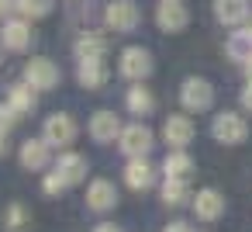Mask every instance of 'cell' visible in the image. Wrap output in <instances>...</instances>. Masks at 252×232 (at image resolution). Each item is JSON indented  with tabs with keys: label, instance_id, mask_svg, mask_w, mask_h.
<instances>
[{
	"label": "cell",
	"instance_id": "3957f363",
	"mask_svg": "<svg viewBox=\"0 0 252 232\" xmlns=\"http://www.w3.org/2000/svg\"><path fill=\"white\" fill-rule=\"evenodd\" d=\"M211 132H214V139H218V142H224V146H238V142H245V135H249V125H245V118H242V115L221 111V115L214 118Z\"/></svg>",
	"mask_w": 252,
	"mask_h": 232
},
{
	"label": "cell",
	"instance_id": "6da1fadb",
	"mask_svg": "<svg viewBox=\"0 0 252 232\" xmlns=\"http://www.w3.org/2000/svg\"><path fill=\"white\" fill-rule=\"evenodd\" d=\"M42 139H45L49 146H56V149H66V146H73V139H76V121H73L66 111H56V115L45 118Z\"/></svg>",
	"mask_w": 252,
	"mask_h": 232
},
{
	"label": "cell",
	"instance_id": "603a6c76",
	"mask_svg": "<svg viewBox=\"0 0 252 232\" xmlns=\"http://www.w3.org/2000/svg\"><path fill=\"white\" fill-rule=\"evenodd\" d=\"M104 52H107V42L100 35H83L76 42V59H104Z\"/></svg>",
	"mask_w": 252,
	"mask_h": 232
},
{
	"label": "cell",
	"instance_id": "8992f818",
	"mask_svg": "<svg viewBox=\"0 0 252 232\" xmlns=\"http://www.w3.org/2000/svg\"><path fill=\"white\" fill-rule=\"evenodd\" d=\"M104 21H107V28L128 35V32H135V25H138V7L131 4V0H118V4H107Z\"/></svg>",
	"mask_w": 252,
	"mask_h": 232
},
{
	"label": "cell",
	"instance_id": "836d02e7",
	"mask_svg": "<svg viewBox=\"0 0 252 232\" xmlns=\"http://www.w3.org/2000/svg\"><path fill=\"white\" fill-rule=\"evenodd\" d=\"M4 135H7V132H0V153H4V146H7V142H4Z\"/></svg>",
	"mask_w": 252,
	"mask_h": 232
},
{
	"label": "cell",
	"instance_id": "e0dca14e",
	"mask_svg": "<svg viewBox=\"0 0 252 232\" xmlns=\"http://www.w3.org/2000/svg\"><path fill=\"white\" fill-rule=\"evenodd\" d=\"M56 173H59L69 187L80 184V180L87 177V156H80V153H63L59 163H56Z\"/></svg>",
	"mask_w": 252,
	"mask_h": 232
},
{
	"label": "cell",
	"instance_id": "4316f807",
	"mask_svg": "<svg viewBox=\"0 0 252 232\" xmlns=\"http://www.w3.org/2000/svg\"><path fill=\"white\" fill-rule=\"evenodd\" d=\"M42 187H45V194H52V197H56V194H63V191H66L69 184H66V180H63V177H59L56 170H52V173L45 177V184H42Z\"/></svg>",
	"mask_w": 252,
	"mask_h": 232
},
{
	"label": "cell",
	"instance_id": "8fae6325",
	"mask_svg": "<svg viewBox=\"0 0 252 232\" xmlns=\"http://www.w3.org/2000/svg\"><path fill=\"white\" fill-rule=\"evenodd\" d=\"M187 21H190V14H187V7L180 4V0H162L159 11H156V25L162 32H183Z\"/></svg>",
	"mask_w": 252,
	"mask_h": 232
},
{
	"label": "cell",
	"instance_id": "ac0fdd59",
	"mask_svg": "<svg viewBox=\"0 0 252 232\" xmlns=\"http://www.w3.org/2000/svg\"><path fill=\"white\" fill-rule=\"evenodd\" d=\"M214 14L221 25H242L249 18V0H214Z\"/></svg>",
	"mask_w": 252,
	"mask_h": 232
},
{
	"label": "cell",
	"instance_id": "4dcf8cb0",
	"mask_svg": "<svg viewBox=\"0 0 252 232\" xmlns=\"http://www.w3.org/2000/svg\"><path fill=\"white\" fill-rule=\"evenodd\" d=\"M18 7V0H0V14H11Z\"/></svg>",
	"mask_w": 252,
	"mask_h": 232
},
{
	"label": "cell",
	"instance_id": "83f0119b",
	"mask_svg": "<svg viewBox=\"0 0 252 232\" xmlns=\"http://www.w3.org/2000/svg\"><path fill=\"white\" fill-rule=\"evenodd\" d=\"M14 121H18V111L11 104H0V132H11Z\"/></svg>",
	"mask_w": 252,
	"mask_h": 232
},
{
	"label": "cell",
	"instance_id": "f546056e",
	"mask_svg": "<svg viewBox=\"0 0 252 232\" xmlns=\"http://www.w3.org/2000/svg\"><path fill=\"white\" fill-rule=\"evenodd\" d=\"M162 232H193V229H190L187 222H169V225H166Z\"/></svg>",
	"mask_w": 252,
	"mask_h": 232
},
{
	"label": "cell",
	"instance_id": "d4e9b609",
	"mask_svg": "<svg viewBox=\"0 0 252 232\" xmlns=\"http://www.w3.org/2000/svg\"><path fill=\"white\" fill-rule=\"evenodd\" d=\"M4 225H7V232H25V225H28V211H25L21 204H11V208L4 211Z\"/></svg>",
	"mask_w": 252,
	"mask_h": 232
},
{
	"label": "cell",
	"instance_id": "4fadbf2b",
	"mask_svg": "<svg viewBox=\"0 0 252 232\" xmlns=\"http://www.w3.org/2000/svg\"><path fill=\"white\" fill-rule=\"evenodd\" d=\"M118 135H121V121L114 111H97L90 118V139L94 142H114Z\"/></svg>",
	"mask_w": 252,
	"mask_h": 232
},
{
	"label": "cell",
	"instance_id": "d6986e66",
	"mask_svg": "<svg viewBox=\"0 0 252 232\" xmlns=\"http://www.w3.org/2000/svg\"><path fill=\"white\" fill-rule=\"evenodd\" d=\"M7 104H11L18 115H32V111H35V104H38L35 87H32V83H14V87H11V94H7Z\"/></svg>",
	"mask_w": 252,
	"mask_h": 232
},
{
	"label": "cell",
	"instance_id": "52a82bcc",
	"mask_svg": "<svg viewBox=\"0 0 252 232\" xmlns=\"http://www.w3.org/2000/svg\"><path fill=\"white\" fill-rule=\"evenodd\" d=\"M162 139L169 149H187L193 142V121L187 115H169L166 125H162Z\"/></svg>",
	"mask_w": 252,
	"mask_h": 232
},
{
	"label": "cell",
	"instance_id": "d6a6232c",
	"mask_svg": "<svg viewBox=\"0 0 252 232\" xmlns=\"http://www.w3.org/2000/svg\"><path fill=\"white\" fill-rule=\"evenodd\" d=\"M245 73H249V80H252V56L245 59Z\"/></svg>",
	"mask_w": 252,
	"mask_h": 232
},
{
	"label": "cell",
	"instance_id": "1f68e13d",
	"mask_svg": "<svg viewBox=\"0 0 252 232\" xmlns=\"http://www.w3.org/2000/svg\"><path fill=\"white\" fill-rule=\"evenodd\" d=\"M94 232H121V229H118V225H111V222H100Z\"/></svg>",
	"mask_w": 252,
	"mask_h": 232
},
{
	"label": "cell",
	"instance_id": "9a60e30c",
	"mask_svg": "<svg viewBox=\"0 0 252 232\" xmlns=\"http://www.w3.org/2000/svg\"><path fill=\"white\" fill-rule=\"evenodd\" d=\"M21 166L25 170H45L49 166V142L45 139H28L21 142Z\"/></svg>",
	"mask_w": 252,
	"mask_h": 232
},
{
	"label": "cell",
	"instance_id": "7402d4cb",
	"mask_svg": "<svg viewBox=\"0 0 252 232\" xmlns=\"http://www.w3.org/2000/svg\"><path fill=\"white\" fill-rule=\"evenodd\" d=\"M187 197H190L187 180H173V177H166V184H162V204L180 208V204H187Z\"/></svg>",
	"mask_w": 252,
	"mask_h": 232
},
{
	"label": "cell",
	"instance_id": "cb8c5ba5",
	"mask_svg": "<svg viewBox=\"0 0 252 232\" xmlns=\"http://www.w3.org/2000/svg\"><path fill=\"white\" fill-rule=\"evenodd\" d=\"M228 56L245 63V59L252 56V35H249V32H235V35H231V42H228Z\"/></svg>",
	"mask_w": 252,
	"mask_h": 232
},
{
	"label": "cell",
	"instance_id": "2e32d148",
	"mask_svg": "<svg viewBox=\"0 0 252 232\" xmlns=\"http://www.w3.org/2000/svg\"><path fill=\"white\" fill-rule=\"evenodd\" d=\"M0 42H4V49H11V52H25V49L32 45V28H28V21H7L4 32H0Z\"/></svg>",
	"mask_w": 252,
	"mask_h": 232
},
{
	"label": "cell",
	"instance_id": "277c9868",
	"mask_svg": "<svg viewBox=\"0 0 252 232\" xmlns=\"http://www.w3.org/2000/svg\"><path fill=\"white\" fill-rule=\"evenodd\" d=\"M118 146H121V153H125V156L138 159V156H145L156 142H152V132H149L145 125H128V128H121Z\"/></svg>",
	"mask_w": 252,
	"mask_h": 232
},
{
	"label": "cell",
	"instance_id": "44dd1931",
	"mask_svg": "<svg viewBox=\"0 0 252 232\" xmlns=\"http://www.w3.org/2000/svg\"><path fill=\"white\" fill-rule=\"evenodd\" d=\"M125 104H128V111H131V115H152L156 97H152L145 87H131V90H128V97H125Z\"/></svg>",
	"mask_w": 252,
	"mask_h": 232
},
{
	"label": "cell",
	"instance_id": "ba28073f",
	"mask_svg": "<svg viewBox=\"0 0 252 232\" xmlns=\"http://www.w3.org/2000/svg\"><path fill=\"white\" fill-rule=\"evenodd\" d=\"M149 73H152V56H149V49L131 45V49L121 52V77H128V80H145Z\"/></svg>",
	"mask_w": 252,
	"mask_h": 232
},
{
	"label": "cell",
	"instance_id": "f1b7e54d",
	"mask_svg": "<svg viewBox=\"0 0 252 232\" xmlns=\"http://www.w3.org/2000/svg\"><path fill=\"white\" fill-rule=\"evenodd\" d=\"M242 108H245V111L252 115V80H249V87L242 90Z\"/></svg>",
	"mask_w": 252,
	"mask_h": 232
},
{
	"label": "cell",
	"instance_id": "30bf717a",
	"mask_svg": "<svg viewBox=\"0 0 252 232\" xmlns=\"http://www.w3.org/2000/svg\"><path fill=\"white\" fill-rule=\"evenodd\" d=\"M193 215H197L200 222H214V218H221V215H224V197H221L214 187L197 191V194H193Z\"/></svg>",
	"mask_w": 252,
	"mask_h": 232
},
{
	"label": "cell",
	"instance_id": "7a4b0ae2",
	"mask_svg": "<svg viewBox=\"0 0 252 232\" xmlns=\"http://www.w3.org/2000/svg\"><path fill=\"white\" fill-rule=\"evenodd\" d=\"M180 101H183L187 111H207L214 104V87L207 80H200V77H190L180 87Z\"/></svg>",
	"mask_w": 252,
	"mask_h": 232
},
{
	"label": "cell",
	"instance_id": "e575fe53",
	"mask_svg": "<svg viewBox=\"0 0 252 232\" xmlns=\"http://www.w3.org/2000/svg\"><path fill=\"white\" fill-rule=\"evenodd\" d=\"M245 32H249V35H252V21H249V25H245Z\"/></svg>",
	"mask_w": 252,
	"mask_h": 232
},
{
	"label": "cell",
	"instance_id": "ffe728a7",
	"mask_svg": "<svg viewBox=\"0 0 252 232\" xmlns=\"http://www.w3.org/2000/svg\"><path fill=\"white\" fill-rule=\"evenodd\" d=\"M190 170H193V159H190L183 149H173V153L166 156V163H162V173L173 177V180H187Z\"/></svg>",
	"mask_w": 252,
	"mask_h": 232
},
{
	"label": "cell",
	"instance_id": "5b68a950",
	"mask_svg": "<svg viewBox=\"0 0 252 232\" xmlns=\"http://www.w3.org/2000/svg\"><path fill=\"white\" fill-rule=\"evenodd\" d=\"M25 83H32L35 90H52L59 87V66L52 59H32L25 66Z\"/></svg>",
	"mask_w": 252,
	"mask_h": 232
},
{
	"label": "cell",
	"instance_id": "5bb4252c",
	"mask_svg": "<svg viewBox=\"0 0 252 232\" xmlns=\"http://www.w3.org/2000/svg\"><path fill=\"white\" fill-rule=\"evenodd\" d=\"M76 80H80V87H87V90H100V87L107 83V66H104V59H80Z\"/></svg>",
	"mask_w": 252,
	"mask_h": 232
},
{
	"label": "cell",
	"instance_id": "9c48e42d",
	"mask_svg": "<svg viewBox=\"0 0 252 232\" xmlns=\"http://www.w3.org/2000/svg\"><path fill=\"white\" fill-rule=\"evenodd\" d=\"M114 204H118V191H114V184L104 180V177L90 180V187H87V208H90V211H111Z\"/></svg>",
	"mask_w": 252,
	"mask_h": 232
},
{
	"label": "cell",
	"instance_id": "7c38bea8",
	"mask_svg": "<svg viewBox=\"0 0 252 232\" xmlns=\"http://www.w3.org/2000/svg\"><path fill=\"white\" fill-rule=\"evenodd\" d=\"M125 184H128L131 191H149V187L156 184V166H152L145 156L131 159V163L125 166Z\"/></svg>",
	"mask_w": 252,
	"mask_h": 232
},
{
	"label": "cell",
	"instance_id": "484cf974",
	"mask_svg": "<svg viewBox=\"0 0 252 232\" xmlns=\"http://www.w3.org/2000/svg\"><path fill=\"white\" fill-rule=\"evenodd\" d=\"M18 11L25 18H45L52 11V0H18Z\"/></svg>",
	"mask_w": 252,
	"mask_h": 232
}]
</instances>
